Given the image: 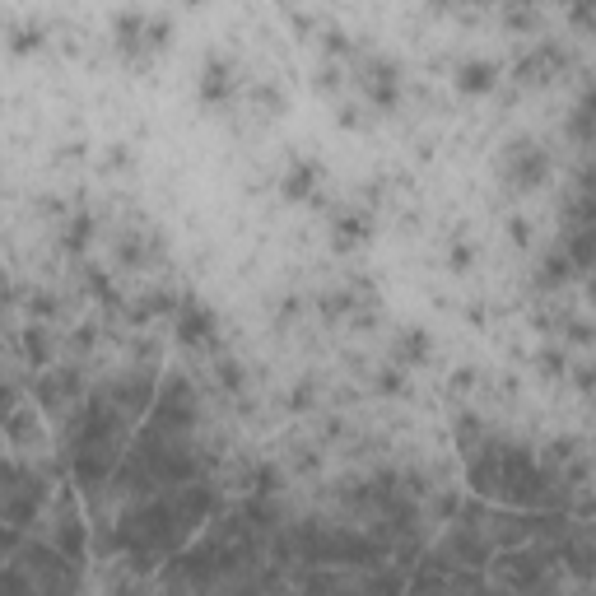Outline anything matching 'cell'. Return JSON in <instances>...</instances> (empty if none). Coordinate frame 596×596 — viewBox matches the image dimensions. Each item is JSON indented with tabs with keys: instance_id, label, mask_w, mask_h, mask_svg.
Here are the masks:
<instances>
[{
	"instance_id": "1",
	"label": "cell",
	"mask_w": 596,
	"mask_h": 596,
	"mask_svg": "<svg viewBox=\"0 0 596 596\" xmlns=\"http://www.w3.org/2000/svg\"><path fill=\"white\" fill-rule=\"evenodd\" d=\"M550 173H555V159L536 140H513L499 159V177L508 191H541L550 182Z\"/></svg>"
},
{
	"instance_id": "2",
	"label": "cell",
	"mask_w": 596,
	"mask_h": 596,
	"mask_svg": "<svg viewBox=\"0 0 596 596\" xmlns=\"http://www.w3.org/2000/svg\"><path fill=\"white\" fill-rule=\"evenodd\" d=\"M173 312H177V336L187 340V345H215V336H219V322H215V308H205L196 294H182L173 303Z\"/></svg>"
},
{
	"instance_id": "3",
	"label": "cell",
	"mask_w": 596,
	"mask_h": 596,
	"mask_svg": "<svg viewBox=\"0 0 596 596\" xmlns=\"http://www.w3.org/2000/svg\"><path fill=\"white\" fill-rule=\"evenodd\" d=\"M238 94V75H233V61L229 56H205L201 75H196V98H201L205 108H224L229 98Z\"/></svg>"
},
{
	"instance_id": "4",
	"label": "cell",
	"mask_w": 596,
	"mask_h": 596,
	"mask_svg": "<svg viewBox=\"0 0 596 596\" xmlns=\"http://www.w3.org/2000/svg\"><path fill=\"white\" fill-rule=\"evenodd\" d=\"M401 66L396 61H387V56H373L368 61V70H364V94H368V103L378 112H392L396 103H401Z\"/></svg>"
},
{
	"instance_id": "5",
	"label": "cell",
	"mask_w": 596,
	"mask_h": 596,
	"mask_svg": "<svg viewBox=\"0 0 596 596\" xmlns=\"http://www.w3.org/2000/svg\"><path fill=\"white\" fill-rule=\"evenodd\" d=\"M559 66H564V56H559L555 42H536V47H527V52L517 56L513 80L517 84H550L559 75Z\"/></svg>"
},
{
	"instance_id": "6",
	"label": "cell",
	"mask_w": 596,
	"mask_h": 596,
	"mask_svg": "<svg viewBox=\"0 0 596 596\" xmlns=\"http://www.w3.org/2000/svg\"><path fill=\"white\" fill-rule=\"evenodd\" d=\"M280 196L285 201H322V163L317 159H294L280 177Z\"/></svg>"
},
{
	"instance_id": "7",
	"label": "cell",
	"mask_w": 596,
	"mask_h": 596,
	"mask_svg": "<svg viewBox=\"0 0 596 596\" xmlns=\"http://www.w3.org/2000/svg\"><path fill=\"white\" fill-rule=\"evenodd\" d=\"M494 84H499V61H461L457 75H452V89H457L461 98H485L494 94Z\"/></svg>"
},
{
	"instance_id": "8",
	"label": "cell",
	"mask_w": 596,
	"mask_h": 596,
	"mask_svg": "<svg viewBox=\"0 0 596 596\" xmlns=\"http://www.w3.org/2000/svg\"><path fill=\"white\" fill-rule=\"evenodd\" d=\"M373 238V219L364 210H340L331 215V247L336 252H354V247H364Z\"/></svg>"
},
{
	"instance_id": "9",
	"label": "cell",
	"mask_w": 596,
	"mask_h": 596,
	"mask_svg": "<svg viewBox=\"0 0 596 596\" xmlns=\"http://www.w3.org/2000/svg\"><path fill=\"white\" fill-rule=\"evenodd\" d=\"M0 42H5V52L10 56H33V52L47 47V33H42L38 24H10L0 33Z\"/></svg>"
},
{
	"instance_id": "10",
	"label": "cell",
	"mask_w": 596,
	"mask_h": 596,
	"mask_svg": "<svg viewBox=\"0 0 596 596\" xmlns=\"http://www.w3.org/2000/svg\"><path fill=\"white\" fill-rule=\"evenodd\" d=\"M429 350H434V345H429V331L415 326V331H406V336L396 340V368H420L424 359H429Z\"/></svg>"
},
{
	"instance_id": "11",
	"label": "cell",
	"mask_w": 596,
	"mask_h": 596,
	"mask_svg": "<svg viewBox=\"0 0 596 596\" xmlns=\"http://www.w3.org/2000/svg\"><path fill=\"white\" fill-rule=\"evenodd\" d=\"M89 238H94V219H89V215H70L66 219V233H61L66 252H75V257H80L84 247H89Z\"/></svg>"
},
{
	"instance_id": "12",
	"label": "cell",
	"mask_w": 596,
	"mask_h": 596,
	"mask_svg": "<svg viewBox=\"0 0 596 596\" xmlns=\"http://www.w3.org/2000/svg\"><path fill=\"white\" fill-rule=\"evenodd\" d=\"M24 354L33 359V364H47V359H52V340H47V331H24Z\"/></svg>"
},
{
	"instance_id": "13",
	"label": "cell",
	"mask_w": 596,
	"mask_h": 596,
	"mask_svg": "<svg viewBox=\"0 0 596 596\" xmlns=\"http://www.w3.org/2000/svg\"><path fill=\"white\" fill-rule=\"evenodd\" d=\"M452 271H471V252H466V247L452 252Z\"/></svg>"
},
{
	"instance_id": "14",
	"label": "cell",
	"mask_w": 596,
	"mask_h": 596,
	"mask_svg": "<svg viewBox=\"0 0 596 596\" xmlns=\"http://www.w3.org/2000/svg\"><path fill=\"white\" fill-rule=\"evenodd\" d=\"M443 5H475V0H443Z\"/></svg>"
},
{
	"instance_id": "15",
	"label": "cell",
	"mask_w": 596,
	"mask_h": 596,
	"mask_svg": "<svg viewBox=\"0 0 596 596\" xmlns=\"http://www.w3.org/2000/svg\"><path fill=\"white\" fill-rule=\"evenodd\" d=\"M187 5H205V0H187Z\"/></svg>"
}]
</instances>
